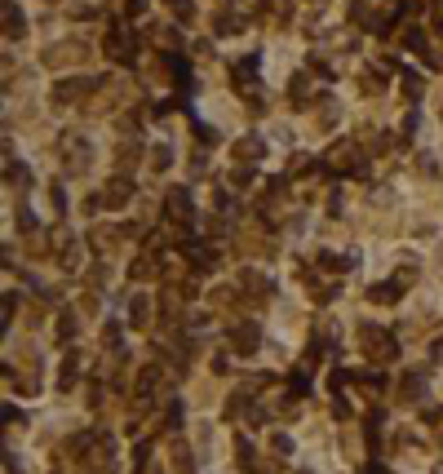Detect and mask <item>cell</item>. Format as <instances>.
Segmentation results:
<instances>
[{
  "instance_id": "6da1fadb",
  "label": "cell",
  "mask_w": 443,
  "mask_h": 474,
  "mask_svg": "<svg viewBox=\"0 0 443 474\" xmlns=\"http://www.w3.org/2000/svg\"><path fill=\"white\" fill-rule=\"evenodd\" d=\"M364 355H368L372 364H390V359L399 355V341L385 328H364Z\"/></svg>"
},
{
  "instance_id": "7a4b0ae2",
  "label": "cell",
  "mask_w": 443,
  "mask_h": 474,
  "mask_svg": "<svg viewBox=\"0 0 443 474\" xmlns=\"http://www.w3.org/2000/svg\"><path fill=\"white\" fill-rule=\"evenodd\" d=\"M226 341H231V350H235V355H257L262 332H257V324H253V319H244V324H235V328L226 332Z\"/></svg>"
},
{
  "instance_id": "3957f363",
  "label": "cell",
  "mask_w": 443,
  "mask_h": 474,
  "mask_svg": "<svg viewBox=\"0 0 443 474\" xmlns=\"http://www.w3.org/2000/svg\"><path fill=\"white\" fill-rule=\"evenodd\" d=\"M164 213H168L173 222H191V218H195L191 191H186V187H168V195H164Z\"/></svg>"
},
{
  "instance_id": "277c9868",
  "label": "cell",
  "mask_w": 443,
  "mask_h": 474,
  "mask_svg": "<svg viewBox=\"0 0 443 474\" xmlns=\"http://www.w3.org/2000/svg\"><path fill=\"white\" fill-rule=\"evenodd\" d=\"M98 85H107V80H62L58 89H53V102H58V107H67V102H75V98H84V94H93V89Z\"/></svg>"
},
{
  "instance_id": "5b68a950",
  "label": "cell",
  "mask_w": 443,
  "mask_h": 474,
  "mask_svg": "<svg viewBox=\"0 0 443 474\" xmlns=\"http://www.w3.org/2000/svg\"><path fill=\"white\" fill-rule=\"evenodd\" d=\"M129 200H134V182L129 178H111L107 191H102V204H107V209H120V204H129Z\"/></svg>"
},
{
  "instance_id": "8992f818",
  "label": "cell",
  "mask_w": 443,
  "mask_h": 474,
  "mask_svg": "<svg viewBox=\"0 0 443 474\" xmlns=\"http://www.w3.org/2000/svg\"><path fill=\"white\" fill-rule=\"evenodd\" d=\"M399 399L403 404H421L426 399V373H408L399 381Z\"/></svg>"
},
{
  "instance_id": "52a82bcc",
  "label": "cell",
  "mask_w": 443,
  "mask_h": 474,
  "mask_svg": "<svg viewBox=\"0 0 443 474\" xmlns=\"http://www.w3.org/2000/svg\"><path fill=\"white\" fill-rule=\"evenodd\" d=\"M240 288H249L253 302H266V297L275 293V284H270L266 275H257V271H244V275H240Z\"/></svg>"
},
{
  "instance_id": "ba28073f",
  "label": "cell",
  "mask_w": 443,
  "mask_h": 474,
  "mask_svg": "<svg viewBox=\"0 0 443 474\" xmlns=\"http://www.w3.org/2000/svg\"><path fill=\"white\" fill-rule=\"evenodd\" d=\"M262 151H266V142H262V137H240V142L231 146V155L240 164H253V160H262Z\"/></svg>"
},
{
  "instance_id": "9c48e42d",
  "label": "cell",
  "mask_w": 443,
  "mask_h": 474,
  "mask_svg": "<svg viewBox=\"0 0 443 474\" xmlns=\"http://www.w3.org/2000/svg\"><path fill=\"white\" fill-rule=\"evenodd\" d=\"M62 151H67V173H80L84 169V151H89V146H84L75 133H67V137H62Z\"/></svg>"
},
{
  "instance_id": "30bf717a",
  "label": "cell",
  "mask_w": 443,
  "mask_h": 474,
  "mask_svg": "<svg viewBox=\"0 0 443 474\" xmlns=\"http://www.w3.org/2000/svg\"><path fill=\"white\" fill-rule=\"evenodd\" d=\"M351 18H355L359 27H372V31H385V23H381V18H377V14H368V0H351Z\"/></svg>"
},
{
  "instance_id": "8fae6325",
  "label": "cell",
  "mask_w": 443,
  "mask_h": 474,
  "mask_svg": "<svg viewBox=\"0 0 443 474\" xmlns=\"http://www.w3.org/2000/svg\"><path fill=\"white\" fill-rule=\"evenodd\" d=\"M155 381H160V368H142V377H138V408L151 404V395H155Z\"/></svg>"
},
{
  "instance_id": "7c38bea8",
  "label": "cell",
  "mask_w": 443,
  "mask_h": 474,
  "mask_svg": "<svg viewBox=\"0 0 443 474\" xmlns=\"http://www.w3.org/2000/svg\"><path fill=\"white\" fill-rule=\"evenodd\" d=\"M5 36H9V40H23V36H27V23H23V14L14 9V0L5 5Z\"/></svg>"
},
{
  "instance_id": "4fadbf2b",
  "label": "cell",
  "mask_w": 443,
  "mask_h": 474,
  "mask_svg": "<svg viewBox=\"0 0 443 474\" xmlns=\"http://www.w3.org/2000/svg\"><path fill=\"white\" fill-rule=\"evenodd\" d=\"M213 31H218V36H240V31H244V18H240V14H226V9H222V14L213 18Z\"/></svg>"
},
{
  "instance_id": "5bb4252c",
  "label": "cell",
  "mask_w": 443,
  "mask_h": 474,
  "mask_svg": "<svg viewBox=\"0 0 443 474\" xmlns=\"http://www.w3.org/2000/svg\"><path fill=\"white\" fill-rule=\"evenodd\" d=\"M310 98H315V89H310V76H293V89H288V102H293V107H306Z\"/></svg>"
},
{
  "instance_id": "9a60e30c",
  "label": "cell",
  "mask_w": 443,
  "mask_h": 474,
  "mask_svg": "<svg viewBox=\"0 0 443 474\" xmlns=\"http://www.w3.org/2000/svg\"><path fill=\"white\" fill-rule=\"evenodd\" d=\"M399 293H403V284H372L368 288V297H372V302H381V306H390V302H399Z\"/></svg>"
},
{
  "instance_id": "2e32d148",
  "label": "cell",
  "mask_w": 443,
  "mask_h": 474,
  "mask_svg": "<svg viewBox=\"0 0 443 474\" xmlns=\"http://www.w3.org/2000/svg\"><path fill=\"white\" fill-rule=\"evenodd\" d=\"M319 266H324L328 275H346L355 266V257H337V253H319Z\"/></svg>"
},
{
  "instance_id": "e0dca14e",
  "label": "cell",
  "mask_w": 443,
  "mask_h": 474,
  "mask_svg": "<svg viewBox=\"0 0 443 474\" xmlns=\"http://www.w3.org/2000/svg\"><path fill=\"white\" fill-rule=\"evenodd\" d=\"M75 377H80V359L67 355V359H62V373H58V386H62V390H71V386H75Z\"/></svg>"
},
{
  "instance_id": "ac0fdd59",
  "label": "cell",
  "mask_w": 443,
  "mask_h": 474,
  "mask_svg": "<svg viewBox=\"0 0 443 474\" xmlns=\"http://www.w3.org/2000/svg\"><path fill=\"white\" fill-rule=\"evenodd\" d=\"M253 76H257V58L235 62V80H240V89H253Z\"/></svg>"
},
{
  "instance_id": "d6986e66",
  "label": "cell",
  "mask_w": 443,
  "mask_h": 474,
  "mask_svg": "<svg viewBox=\"0 0 443 474\" xmlns=\"http://www.w3.org/2000/svg\"><path fill=\"white\" fill-rule=\"evenodd\" d=\"M147 315H151L147 297H134V302H129V324H134V328H142V324H147Z\"/></svg>"
},
{
  "instance_id": "ffe728a7",
  "label": "cell",
  "mask_w": 443,
  "mask_h": 474,
  "mask_svg": "<svg viewBox=\"0 0 443 474\" xmlns=\"http://www.w3.org/2000/svg\"><path fill=\"white\" fill-rule=\"evenodd\" d=\"M359 80H364V94H381V89H385V76H381L377 67H368Z\"/></svg>"
},
{
  "instance_id": "44dd1931",
  "label": "cell",
  "mask_w": 443,
  "mask_h": 474,
  "mask_svg": "<svg viewBox=\"0 0 443 474\" xmlns=\"http://www.w3.org/2000/svg\"><path fill=\"white\" fill-rule=\"evenodd\" d=\"M71 337H75V315H71V311H62V315H58V341L67 346Z\"/></svg>"
},
{
  "instance_id": "7402d4cb",
  "label": "cell",
  "mask_w": 443,
  "mask_h": 474,
  "mask_svg": "<svg viewBox=\"0 0 443 474\" xmlns=\"http://www.w3.org/2000/svg\"><path fill=\"white\" fill-rule=\"evenodd\" d=\"M403 94H408L412 102L426 94V85H421V76H417V71H403Z\"/></svg>"
},
{
  "instance_id": "603a6c76",
  "label": "cell",
  "mask_w": 443,
  "mask_h": 474,
  "mask_svg": "<svg viewBox=\"0 0 443 474\" xmlns=\"http://www.w3.org/2000/svg\"><path fill=\"white\" fill-rule=\"evenodd\" d=\"M240 470H253V443L240 439Z\"/></svg>"
},
{
  "instance_id": "cb8c5ba5",
  "label": "cell",
  "mask_w": 443,
  "mask_h": 474,
  "mask_svg": "<svg viewBox=\"0 0 443 474\" xmlns=\"http://www.w3.org/2000/svg\"><path fill=\"white\" fill-rule=\"evenodd\" d=\"M151 164H155V169H168V164H173V155H168V146H160V151H151Z\"/></svg>"
},
{
  "instance_id": "d4e9b609",
  "label": "cell",
  "mask_w": 443,
  "mask_h": 474,
  "mask_svg": "<svg viewBox=\"0 0 443 474\" xmlns=\"http://www.w3.org/2000/svg\"><path fill=\"white\" fill-rule=\"evenodd\" d=\"M9 182H14V187H23V182H27V169H23V164H9Z\"/></svg>"
},
{
  "instance_id": "484cf974",
  "label": "cell",
  "mask_w": 443,
  "mask_h": 474,
  "mask_svg": "<svg viewBox=\"0 0 443 474\" xmlns=\"http://www.w3.org/2000/svg\"><path fill=\"white\" fill-rule=\"evenodd\" d=\"M293 390H297V395H306V390H310V377H306V373H293Z\"/></svg>"
},
{
  "instance_id": "4316f807",
  "label": "cell",
  "mask_w": 443,
  "mask_h": 474,
  "mask_svg": "<svg viewBox=\"0 0 443 474\" xmlns=\"http://www.w3.org/2000/svg\"><path fill=\"white\" fill-rule=\"evenodd\" d=\"M231 182H235V187H249L253 173H249V169H235V173H231Z\"/></svg>"
},
{
  "instance_id": "83f0119b",
  "label": "cell",
  "mask_w": 443,
  "mask_h": 474,
  "mask_svg": "<svg viewBox=\"0 0 443 474\" xmlns=\"http://www.w3.org/2000/svg\"><path fill=\"white\" fill-rule=\"evenodd\" d=\"M18 222H23V231H36V218H31V213H27V204H23V209H18Z\"/></svg>"
},
{
  "instance_id": "f1b7e54d",
  "label": "cell",
  "mask_w": 443,
  "mask_h": 474,
  "mask_svg": "<svg viewBox=\"0 0 443 474\" xmlns=\"http://www.w3.org/2000/svg\"><path fill=\"white\" fill-rule=\"evenodd\" d=\"M142 9H147V0H129V14H125V18H138Z\"/></svg>"
},
{
  "instance_id": "f546056e",
  "label": "cell",
  "mask_w": 443,
  "mask_h": 474,
  "mask_svg": "<svg viewBox=\"0 0 443 474\" xmlns=\"http://www.w3.org/2000/svg\"><path fill=\"white\" fill-rule=\"evenodd\" d=\"M435 27L443 31V0H435Z\"/></svg>"
},
{
  "instance_id": "4dcf8cb0",
  "label": "cell",
  "mask_w": 443,
  "mask_h": 474,
  "mask_svg": "<svg viewBox=\"0 0 443 474\" xmlns=\"http://www.w3.org/2000/svg\"><path fill=\"white\" fill-rule=\"evenodd\" d=\"M301 474H306V470H301Z\"/></svg>"
}]
</instances>
